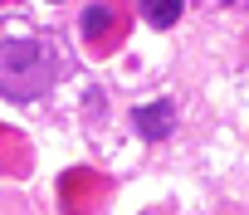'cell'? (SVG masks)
<instances>
[{
    "mask_svg": "<svg viewBox=\"0 0 249 215\" xmlns=\"http://www.w3.org/2000/svg\"><path fill=\"white\" fill-rule=\"evenodd\" d=\"M49 88V59L39 39H0V93L30 103Z\"/></svg>",
    "mask_w": 249,
    "mask_h": 215,
    "instance_id": "obj_1",
    "label": "cell"
},
{
    "mask_svg": "<svg viewBox=\"0 0 249 215\" xmlns=\"http://www.w3.org/2000/svg\"><path fill=\"white\" fill-rule=\"evenodd\" d=\"M132 123H137V132H142L147 142H161L176 118H171V103H147V108H137V113H132Z\"/></svg>",
    "mask_w": 249,
    "mask_h": 215,
    "instance_id": "obj_2",
    "label": "cell"
},
{
    "mask_svg": "<svg viewBox=\"0 0 249 215\" xmlns=\"http://www.w3.org/2000/svg\"><path fill=\"white\" fill-rule=\"evenodd\" d=\"M142 20L152 30H171L181 20V0H142Z\"/></svg>",
    "mask_w": 249,
    "mask_h": 215,
    "instance_id": "obj_3",
    "label": "cell"
},
{
    "mask_svg": "<svg viewBox=\"0 0 249 215\" xmlns=\"http://www.w3.org/2000/svg\"><path fill=\"white\" fill-rule=\"evenodd\" d=\"M112 20H117V10H112V5H88V10H83V35H93V39H98V35H107V30H112Z\"/></svg>",
    "mask_w": 249,
    "mask_h": 215,
    "instance_id": "obj_4",
    "label": "cell"
}]
</instances>
